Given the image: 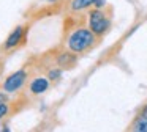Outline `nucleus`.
Here are the masks:
<instances>
[{
	"mask_svg": "<svg viewBox=\"0 0 147 132\" xmlns=\"http://www.w3.org/2000/svg\"><path fill=\"white\" fill-rule=\"evenodd\" d=\"M95 41V33L87 28H79V30L73 31L68 39V47L71 52H82L87 47H90Z\"/></svg>",
	"mask_w": 147,
	"mask_h": 132,
	"instance_id": "1",
	"label": "nucleus"
},
{
	"mask_svg": "<svg viewBox=\"0 0 147 132\" xmlns=\"http://www.w3.org/2000/svg\"><path fill=\"white\" fill-rule=\"evenodd\" d=\"M89 25H90V30H92L95 35H101V33H105V31L108 30L109 21H108V17L105 16V13H103V11L95 9V11L90 13Z\"/></svg>",
	"mask_w": 147,
	"mask_h": 132,
	"instance_id": "2",
	"label": "nucleus"
},
{
	"mask_svg": "<svg viewBox=\"0 0 147 132\" xmlns=\"http://www.w3.org/2000/svg\"><path fill=\"white\" fill-rule=\"evenodd\" d=\"M26 77H27V72L26 71H16V72H13V74H11L10 77H7V80H5L3 90L7 91V93H14V91H18L24 85Z\"/></svg>",
	"mask_w": 147,
	"mask_h": 132,
	"instance_id": "3",
	"label": "nucleus"
},
{
	"mask_svg": "<svg viewBox=\"0 0 147 132\" xmlns=\"http://www.w3.org/2000/svg\"><path fill=\"white\" fill-rule=\"evenodd\" d=\"M24 38V27H16L13 31L10 33V36L7 38V41H5V49H11V47L18 46V44L22 41Z\"/></svg>",
	"mask_w": 147,
	"mask_h": 132,
	"instance_id": "4",
	"label": "nucleus"
},
{
	"mask_svg": "<svg viewBox=\"0 0 147 132\" xmlns=\"http://www.w3.org/2000/svg\"><path fill=\"white\" fill-rule=\"evenodd\" d=\"M49 88V80L46 77H38L30 83V91L33 94H41Z\"/></svg>",
	"mask_w": 147,
	"mask_h": 132,
	"instance_id": "5",
	"label": "nucleus"
},
{
	"mask_svg": "<svg viewBox=\"0 0 147 132\" xmlns=\"http://www.w3.org/2000/svg\"><path fill=\"white\" fill-rule=\"evenodd\" d=\"M131 131L136 132H147V113H142L136 118V121L131 126Z\"/></svg>",
	"mask_w": 147,
	"mask_h": 132,
	"instance_id": "6",
	"label": "nucleus"
},
{
	"mask_svg": "<svg viewBox=\"0 0 147 132\" xmlns=\"http://www.w3.org/2000/svg\"><path fill=\"white\" fill-rule=\"evenodd\" d=\"M95 3V0H73L71 2V8L74 9V11H78V9H84L87 8V6L93 5Z\"/></svg>",
	"mask_w": 147,
	"mask_h": 132,
	"instance_id": "7",
	"label": "nucleus"
},
{
	"mask_svg": "<svg viewBox=\"0 0 147 132\" xmlns=\"http://www.w3.org/2000/svg\"><path fill=\"white\" fill-rule=\"evenodd\" d=\"M60 75H62V71H60V69H52V71H49L48 77L51 79V80H57Z\"/></svg>",
	"mask_w": 147,
	"mask_h": 132,
	"instance_id": "8",
	"label": "nucleus"
},
{
	"mask_svg": "<svg viewBox=\"0 0 147 132\" xmlns=\"http://www.w3.org/2000/svg\"><path fill=\"white\" fill-rule=\"evenodd\" d=\"M71 60H73V58H71L68 53H63L62 57H59V63H62V65H70Z\"/></svg>",
	"mask_w": 147,
	"mask_h": 132,
	"instance_id": "9",
	"label": "nucleus"
},
{
	"mask_svg": "<svg viewBox=\"0 0 147 132\" xmlns=\"http://www.w3.org/2000/svg\"><path fill=\"white\" fill-rule=\"evenodd\" d=\"M3 102H7V96L5 94H0V104H3Z\"/></svg>",
	"mask_w": 147,
	"mask_h": 132,
	"instance_id": "10",
	"label": "nucleus"
},
{
	"mask_svg": "<svg viewBox=\"0 0 147 132\" xmlns=\"http://www.w3.org/2000/svg\"><path fill=\"white\" fill-rule=\"evenodd\" d=\"M142 113H147V105L144 107V110H142Z\"/></svg>",
	"mask_w": 147,
	"mask_h": 132,
	"instance_id": "11",
	"label": "nucleus"
},
{
	"mask_svg": "<svg viewBox=\"0 0 147 132\" xmlns=\"http://www.w3.org/2000/svg\"><path fill=\"white\" fill-rule=\"evenodd\" d=\"M45 2H55V0H45Z\"/></svg>",
	"mask_w": 147,
	"mask_h": 132,
	"instance_id": "12",
	"label": "nucleus"
}]
</instances>
